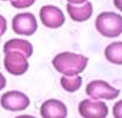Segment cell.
Segmentation results:
<instances>
[{"label": "cell", "instance_id": "obj_1", "mask_svg": "<svg viewBox=\"0 0 122 118\" xmlns=\"http://www.w3.org/2000/svg\"><path fill=\"white\" fill-rule=\"evenodd\" d=\"M88 62L89 59L85 56L66 51L55 56L52 60V65L63 75H76L85 69Z\"/></svg>", "mask_w": 122, "mask_h": 118}, {"label": "cell", "instance_id": "obj_2", "mask_svg": "<svg viewBox=\"0 0 122 118\" xmlns=\"http://www.w3.org/2000/svg\"><path fill=\"white\" fill-rule=\"evenodd\" d=\"M96 28L105 37H119L122 34V16L113 12H102L96 19Z\"/></svg>", "mask_w": 122, "mask_h": 118}, {"label": "cell", "instance_id": "obj_3", "mask_svg": "<svg viewBox=\"0 0 122 118\" xmlns=\"http://www.w3.org/2000/svg\"><path fill=\"white\" fill-rule=\"evenodd\" d=\"M85 91L93 100H114L120 94V90L104 80H93L89 82Z\"/></svg>", "mask_w": 122, "mask_h": 118}, {"label": "cell", "instance_id": "obj_4", "mask_svg": "<svg viewBox=\"0 0 122 118\" xmlns=\"http://www.w3.org/2000/svg\"><path fill=\"white\" fill-rule=\"evenodd\" d=\"M4 65L6 71L12 75H23L29 68L28 58L17 51H8L5 53Z\"/></svg>", "mask_w": 122, "mask_h": 118}, {"label": "cell", "instance_id": "obj_5", "mask_svg": "<svg viewBox=\"0 0 122 118\" xmlns=\"http://www.w3.org/2000/svg\"><path fill=\"white\" fill-rule=\"evenodd\" d=\"M12 28L16 34L31 36L36 33L38 23L32 13H19L14 16L12 21Z\"/></svg>", "mask_w": 122, "mask_h": 118}, {"label": "cell", "instance_id": "obj_6", "mask_svg": "<svg viewBox=\"0 0 122 118\" xmlns=\"http://www.w3.org/2000/svg\"><path fill=\"white\" fill-rule=\"evenodd\" d=\"M0 104L8 111H23L30 105V100L25 94L21 91L10 90L1 96Z\"/></svg>", "mask_w": 122, "mask_h": 118}, {"label": "cell", "instance_id": "obj_7", "mask_svg": "<svg viewBox=\"0 0 122 118\" xmlns=\"http://www.w3.org/2000/svg\"><path fill=\"white\" fill-rule=\"evenodd\" d=\"M78 112L84 118H105L108 115V108L102 101L85 98L78 104Z\"/></svg>", "mask_w": 122, "mask_h": 118}, {"label": "cell", "instance_id": "obj_8", "mask_svg": "<svg viewBox=\"0 0 122 118\" xmlns=\"http://www.w3.org/2000/svg\"><path fill=\"white\" fill-rule=\"evenodd\" d=\"M41 23L51 29H58L65 23V15L59 7L53 5H45L39 11Z\"/></svg>", "mask_w": 122, "mask_h": 118}, {"label": "cell", "instance_id": "obj_9", "mask_svg": "<svg viewBox=\"0 0 122 118\" xmlns=\"http://www.w3.org/2000/svg\"><path fill=\"white\" fill-rule=\"evenodd\" d=\"M67 107L63 102L55 98H50L45 101L41 107V116L43 118H66Z\"/></svg>", "mask_w": 122, "mask_h": 118}, {"label": "cell", "instance_id": "obj_10", "mask_svg": "<svg viewBox=\"0 0 122 118\" xmlns=\"http://www.w3.org/2000/svg\"><path fill=\"white\" fill-rule=\"evenodd\" d=\"M67 12L70 19L75 22H84L88 21L93 13L92 4L85 1L81 5H74V4H67Z\"/></svg>", "mask_w": 122, "mask_h": 118}, {"label": "cell", "instance_id": "obj_11", "mask_svg": "<svg viewBox=\"0 0 122 118\" xmlns=\"http://www.w3.org/2000/svg\"><path fill=\"white\" fill-rule=\"evenodd\" d=\"M8 51H17L21 52L27 58L32 56L34 52V46L30 42L25 41V39H20V38H13L9 39L5 43L4 45V52L6 53Z\"/></svg>", "mask_w": 122, "mask_h": 118}, {"label": "cell", "instance_id": "obj_12", "mask_svg": "<svg viewBox=\"0 0 122 118\" xmlns=\"http://www.w3.org/2000/svg\"><path fill=\"white\" fill-rule=\"evenodd\" d=\"M105 57L109 62L122 65V42H113L105 49Z\"/></svg>", "mask_w": 122, "mask_h": 118}, {"label": "cell", "instance_id": "obj_13", "mask_svg": "<svg viewBox=\"0 0 122 118\" xmlns=\"http://www.w3.org/2000/svg\"><path fill=\"white\" fill-rule=\"evenodd\" d=\"M61 87L66 91L69 93H74L76 90H78L82 86V76L78 74L76 75H63L60 79Z\"/></svg>", "mask_w": 122, "mask_h": 118}, {"label": "cell", "instance_id": "obj_14", "mask_svg": "<svg viewBox=\"0 0 122 118\" xmlns=\"http://www.w3.org/2000/svg\"><path fill=\"white\" fill-rule=\"evenodd\" d=\"M36 0H12L10 4L12 6L17 8V9H23V8H28V7L32 6Z\"/></svg>", "mask_w": 122, "mask_h": 118}, {"label": "cell", "instance_id": "obj_15", "mask_svg": "<svg viewBox=\"0 0 122 118\" xmlns=\"http://www.w3.org/2000/svg\"><path fill=\"white\" fill-rule=\"evenodd\" d=\"M113 116L115 118H122V100L114 104V107H113Z\"/></svg>", "mask_w": 122, "mask_h": 118}, {"label": "cell", "instance_id": "obj_16", "mask_svg": "<svg viewBox=\"0 0 122 118\" xmlns=\"http://www.w3.org/2000/svg\"><path fill=\"white\" fill-rule=\"evenodd\" d=\"M6 30H7V21L2 15H0V34L4 35L6 33Z\"/></svg>", "mask_w": 122, "mask_h": 118}, {"label": "cell", "instance_id": "obj_17", "mask_svg": "<svg viewBox=\"0 0 122 118\" xmlns=\"http://www.w3.org/2000/svg\"><path fill=\"white\" fill-rule=\"evenodd\" d=\"M6 87V78L0 73V90H2Z\"/></svg>", "mask_w": 122, "mask_h": 118}, {"label": "cell", "instance_id": "obj_18", "mask_svg": "<svg viewBox=\"0 0 122 118\" xmlns=\"http://www.w3.org/2000/svg\"><path fill=\"white\" fill-rule=\"evenodd\" d=\"M113 2H114V6H115L120 12H122V0H113Z\"/></svg>", "mask_w": 122, "mask_h": 118}, {"label": "cell", "instance_id": "obj_19", "mask_svg": "<svg viewBox=\"0 0 122 118\" xmlns=\"http://www.w3.org/2000/svg\"><path fill=\"white\" fill-rule=\"evenodd\" d=\"M69 4H74V5H81L83 2L88 1V0H67Z\"/></svg>", "mask_w": 122, "mask_h": 118}, {"label": "cell", "instance_id": "obj_20", "mask_svg": "<svg viewBox=\"0 0 122 118\" xmlns=\"http://www.w3.org/2000/svg\"><path fill=\"white\" fill-rule=\"evenodd\" d=\"M2 1H8V0H2ZM9 1H12V0H9Z\"/></svg>", "mask_w": 122, "mask_h": 118}, {"label": "cell", "instance_id": "obj_21", "mask_svg": "<svg viewBox=\"0 0 122 118\" xmlns=\"http://www.w3.org/2000/svg\"><path fill=\"white\" fill-rule=\"evenodd\" d=\"M1 36H2V35H1V34H0V37H1Z\"/></svg>", "mask_w": 122, "mask_h": 118}]
</instances>
